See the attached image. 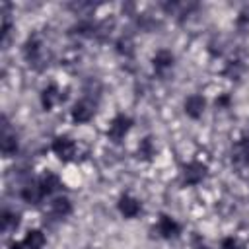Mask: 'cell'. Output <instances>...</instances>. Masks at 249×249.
<instances>
[{"label": "cell", "mask_w": 249, "mask_h": 249, "mask_svg": "<svg viewBox=\"0 0 249 249\" xmlns=\"http://www.w3.org/2000/svg\"><path fill=\"white\" fill-rule=\"evenodd\" d=\"M206 175H208V165L198 160H193L181 165V181L185 187L200 185L206 179Z\"/></svg>", "instance_id": "cell-1"}, {"label": "cell", "mask_w": 249, "mask_h": 249, "mask_svg": "<svg viewBox=\"0 0 249 249\" xmlns=\"http://www.w3.org/2000/svg\"><path fill=\"white\" fill-rule=\"evenodd\" d=\"M132 124H134L132 117H128V115H124V113H117V115L109 121V126H107V138H109L111 142L119 144V142L128 134V130L132 128Z\"/></svg>", "instance_id": "cell-2"}, {"label": "cell", "mask_w": 249, "mask_h": 249, "mask_svg": "<svg viewBox=\"0 0 249 249\" xmlns=\"http://www.w3.org/2000/svg\"><path fill=\"white\" fill-rule=\"evenodd\" d=\"M51 148H53L54 156H56L60 161H64V163L72 161V160L76 158V154H78V146H76L74 138H70L68 134H58V136H54Z\"/></svg>", "instance_id": "cell-3"}, {"label": "cell", "mask_w": 249, "mask_h": 249, "mask_svg": "<svg viewBox=\"0 0 249 249\" xmlns=\"http://www.w3.org/2000/svg\"><path fill=\"white\" fill-rule=\"evenodd\" d=\"M95 107H97V103L93 101V97L86 95V97L78 99V101L72 105V109H70V117H72V121H74L76 124L89 123V121L93 119V115H95Z\"/></svg>", "instance_id": "cell-4"}, {"label": "cell", "mask_w": 249, "mask_h": 249, "mask_svg": "<svg viewBox=\"0 0 249 249\" xmlns=\"http://www.w3.org/2000/svg\"><path fill=\"white\" fill-rule=\"evenodd\" d=\"M18 148H19L18 134L12 128V124L8 123V117L4 115L2 117V130H0V150H2L4 158H12V156H16Z\"/></svg>", "instance_id": "cell-5"}, {"label": "cell", "mask_w": 249, "mask_h": 249, "mask_svg": "<svg viewBox=\"0 0 249 249\" xmlns=\"http://www.w3.org/2000/svg\"><path fill=\"white\" fill-rule=\"evenodd\" d=\"M23 58L31 66H39V62L45 60V45L39 35H29L23 43Z\"/></svg>", "instance_id": "cell-6"}, {"label": "cell", "mask_w": 249, "mask_h": 249, "mask_svg": "<svg viewBox=\"0 0 249 249\" xmlns=\"http://www.w3.org/2000/svg\"><path fill=\"white\" fill-rule=\"evenodd\" d=\"M154 231H156L158 237H161V239H175V237H179V233H181V226H179V222H177L173 216H169V214H160Z\"/></svg>", "instance_id": "cell-7"}, {"label": "cell", "mask_w": 249, "mask_h": 249, "mask_svg": "<svg viewBox=\"0 0 249 249\" xmlns=\"http://www.w3.org/2000/svg\"><path fill=\"white\" fill-rule=\"evenodd\" d=\"M45 243H47V237H45L43 230L33 228V230H29V231L23 235V239L12 241V243H10V249H43Z\"/></svg>", "instance_id": "cell-8"}, {"label": "cell", "mask_w": 249, "mask_h": 249, "mask_svg": "<svg viewBox=\"0 0 249 249\" xmlns=\"http://www.w3.org/2000/svg\"><path fill=\"white\" fill-rule=\"evenodd\" d=\"M19 196H21V200L27 202V204H39V202L45 198V195H43L41 185H39L37 179H27V181H23L21 187H19Z\"/></svg>", "instance_id": "cell-9"}, {"label": "cell", "mask_w": 249, "mask_h": 249, "mask_svg": "<svg viewBox=\"0 0 249 249\" xmlns=\"http://www.w3.org/2000/svg\"><path fill=\"white\" fill-rule=\"evenodd\" d=\"M173 64H175V54L169 49H160L152 58V66L158 76H165L173 68Z\"/></svg>", "instance_id": "cell-10"}, {"label": "cell", "mask_w": 249, "mask_h": 249, "mask_svg": "<svg viewBox=\"0 0 249 249\" xmlns=\"http://www.w3.org/2000/svg\"><path fill=\"white\" fill-rule=\"evenodd\" d=\"M117 208H119L121 216L132 220L142 212V202L132 195H121L119 200H117Z\"/></svg>", "instance_id": "cell-11"}, {"label": "cell", "mask_w": 249, "mask_h": 249, "mask_svg": "<svg viewBox=\"0 0 249 249\" xmlns=\"http://www.w3.org/2000/svg\"><path fill=\"white\" fill-rule=\"evenodd\" d=\"M204 109H206V99H204V95H200V93H191V95L185 99V103H183L185 115L191 117V119H195V121L204 115Z\"/></svg>", "instance_id": "cell-12"}, {"label": "cell", "mask_w": 249, "mask_h": 249, "mask_svg": "<svg viewBox=\"0 0 249 249\" xmlns=\"http://www.w3.org/2000/svg\"><path fill=\"white\" fill-rule=\"evenodd\" d=\"M64 99H66V95L60 93L56 84H49L41 89V107H43V111H53V107L56 103L64 101Z\"/></svg>", "instance_id": "cell-13"}, {"label": "cell", "mask_w": 249, "mask_h": 249, "mask_svg": "<svg viewBox=\"0 0 249 249\" xmlns=\"http://www.w3.org/2000/svg\"><path fill=\"white\" fill-rule=\"evenodd\" d=\"M37 181H39L41 191H43L45 196H53L54 193H58V191L62 189V181H60V177H58L56 173H53L51 169L43 171V173L37 177Z\"/></svg>", "instance_id": "cell-14"}, {"label": "cell", "mask_w": 249, "mask_h": 249, "mask_svg": "<svg viewBox=\"0 0 249 249\" xmlns=\"http://www.w3.org/2000/svg\"><path fill=\"white\" fill-rule=\"evenodd\" d=\"M49 212H51L53 218L62 220V218H66V216L72 214V200H70L68 196H64V195H58V196H54V198L51 200Z\"/></svg>", "instance_id": "cell-15"}, {"label": "cell", "mask_w": 249, "mask_h": 249, "mask_svg": "<svg viewBox=\"0 0 249 249\" xmlns=\"http://www.w3.org/2000/svg\"><path fill=\"white\" fill-rule=\"evenodd\" d=\"M231 163L239 169L247 167L249 165V148H247V142L245 138L241 136L235 144H233V150H231Z\"/></svg>", "instance_id": "cell-16"}, {"label": "cell", "mask_w": 249, "mask_h": 249, "mask_svg": "<svg viewBox=\"0 0 249 249\" xmlns=\"http://www.w3.org/2000/svg\"><path fill=\"white\" fill-rule=\"evenodd\" d=\"M154 156H156V144H154L152 136H144L138 144L136 158L142 160V161H150V160H154Z\"/></svg>", "instance_id": "cell-17"}, {"label": "cell", "mask_w": 249, "mask_h": 249, "mask_svg": "<svg viewBox=\"0 0 249 249\" xmlns=\"http://www.w3.org/2000/svg\"><path fill=\"white\" fill-rule=\"evenodd\" d=\"M0 222H2V230H4L6 233L14 231V230L19 226V212L4 208V210H2V216H0Z\"/></svg>", "instance_id": "cell-18"}, {"label": "cell", "mask_w": 249, "mask_h": 249, "mask_svg": "<svg viewBox=\"0 0 249 249\" xmlns=\"http://www.w3.org/2000/svg\"><path fill=\"white\" fill-rule=\"evenodd\" d=\"M241 72H243V64L239 60H230L224 70V76H228L230 80H237L241 76Z\"/></svg>", "instance_id": "cell-19"}, {"label": "cell", "mask_w": 249, "mask_h": 249, "mask_svg": "<svg viewBox=\"0 0 249 249\" xmlns=\"http://www.w3.org/2000/svg\"><path fill=\"white\" fill-rule=\"evenodd\" d=\"M117 53L123 56H130L132 54V41L128 37H121L117 41Z\"/></svg>", "instance_id": "cell-20"}, {"label": "cell", "mask_w": 249, "mask_h": 249, "mask_svg": "<svg viewBox=\"0 0 249 249\" xmlns=\"http://www.w3.org/2000/svg\"><path fill=\"white\" fill-rule=\"evenodd\" d=\"M220 249H243L241 247V243L235 239V237H224L222 241H220Z\"/></svg>", "instance_id": "cell-21"}, {"label": "cell", "mask_w": 249, "mask_h": 249, "mask_svg": "<svg viewBox=\"0 0 249 249\" xmlns=\"http://www.w3.org/2000/svg\"><path fill=\"white\" fill-rule=\"evenodd\" d=\"M235 23L239 25V27H243V25H249V6H245L239 14H237V19H235Z\"/></svg>", "instance_id": "cell-22"}, {"label": "cell", "mask_w": 249, "mask_h": 249, "mask_svg": "<svg viewBox=\"0 0 249 249\" xmlns=\"http://www.w3.org/2000/svg\"><path fill=\"white\" fill-rule=\"evenodd\" d=\"M230 95L228 93H224V95H220L218 99H216V107H220V109H228L230 107Z\"/></svg>", "instance_id": "cell-23"}, {"label": "cell", "mask_w": 249, "mask_h": 249, "mask_svg": "<svg viewBox=\"0 0 249 249\" xmlns=\"http://www.w3.org/2000/svg\"><path fill=\"white\" fill-rule=\"evenodd\" d=\"M195 249H210V247H208V245H204V243H198Z\"/></svg>", "instance_id": "cell-24"}, {"label": "cell", "mask_w": 249, "mask_h": 249, "mask_svg": "<svg viewBox=\"0 0 249 249\" xmlns=\"http://www.w3.org/2000/svg\"><path fill=\"white\" fill-rule=\"evenodd\" d=\"M243 138H245V142H247V148H249V134H243Z\"/></svg>", "instance_id": "cell-25"}]
</instances>
